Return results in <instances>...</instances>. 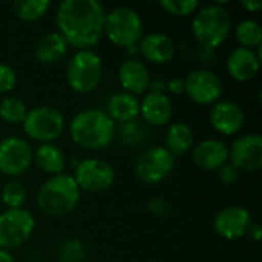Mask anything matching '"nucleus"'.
Listing matches in <instances>:
<instances>
[{
    "label": "nucleus",
    "mask_w": 262,
    "mask_h": 262,
    "mask_svg": "<svg viewBox=\"0 0 262 262\" xmlns=\"http://www.w3.org/2000/svg\"><path fill=\"white\" fill-rule=\"evenodd\" d=\"M26 103L15 95H5L0 98V120L11 126H21L28 114Z\"/></svg>",
    "instance_id": "28"
},
{
    "label": "nucleus",
    "mask_w": 262,
    "mask_h": 262,
    "mask_svg": "<svg viewBox=\"0 0 262 262\" xmlns=\"http://www.w3.org/2000/svg\"><path fill=\"white\" fill-rule=\"evenodd\" d=\"M232 29V15L223 5H204L193 14L192 34L204 51L218 49L229 38Z\"/></svg>",
    "instance_id": "4"
},
{
    "label": "nucleus",
    "mask_w": 262,
    "mask_h": 262,
    "mask_svg": "<svg viewBox=\"0 0 262 262\" xmlns=\"http://www.w3.org/2000/svg\"><path fill=\"white\" fill-rule=\"evenodd\" d=\"M195 134L186 121H173L167 124L164 134V147L175 160L192 152Z\"/></svg>",
    "instance_id": "21"
},
{
    "label": "nucleus",
    "mask_w": 262,
    "mask_h": 262,
    "mask_svg": "<svg viewBox=\"0 0 262 262\" xmlns=\"http://www.w3.org/2000/svg\"><path fill=\"white\" fill-rule=\"evenodd\" d=\"M247 236H250L253 241H259L262 238V227L259 224H252V227H250V230H249V233H247Z\"/></svg>",
    "instance_id": "38"
},
{
    "label": "nucleus",
    "mask_w": 262,
    "mask_h": 262,
    "mask_svg": "<svg viewBox=\"0 0 262 262\" xmlns=\"http://www.w3.org/2000/svg\"><path fill=\"white\" fill-rule=\"evenodd\" d=\"M68 129L74 144L89 152H100L115 140L117 124L103 109L88 107L72 117Z\"/></svg>",
    "instance_id": "2"
},
{
    "label": "nucleus",
    "mask_w": 262,
    "mask_h": 262,
    "mask_svg": "<svg viewBox=\"0 0 262 262\" xmlns=\"http://www.w3.org/2000/svg\"><path fill=\"white\" fill-rule=\"evenodd\" d=\"M118 81L123 92L140 98V95L147 94L152 78L149 68L140 58H126L118 68Z\"/></svg>",
    "instance_id": "20"
},
{
    "label": "nucleus",
    "mask_w": 262,
    "mask_h": 262,
    "mask_svg": "<svg viewBox=\"0 0 262 262\" xmlns=\"http://www.w3.org/2000/svg\"><path fill=\"white\" fill-rule=\"evenodd\" d=\"M229 163L239 172H258L262 167V137L246 134L229 146Z\"/></svg>",
    "instance_id": "14"
},
{
    "label": "nucleus",
    "mask_w": 262,
    "mask_h": 262,
    "mask_svg": "<svg viewBox=\"0 0 262 262\" xmlns=\"http://www.w3.org/2000/svg\"><path fill=\"white\" fill-rule=\"evenodd\" d=\"M253 224L252 213L244 206L230 204L220 209L212 221L215 233L227 241H235L247 236Z\"/></svg>",
    "instance_id": "13"
},
{
    "label": "nucleus",
    "mask_w": 262,
    "mask_h": 262,
    "mask_svg": "<svg viewBox=\"0 0 262 262\" xmlns=\"http://www.w3.org/2000/svg\"><path fill=\"white\" fill-rule=\"evenodd\" d=\"M160 6L172 17H190L200 9L201 3L198 0H163Z\"/></svg>",
    "instance_id": "31"
},
{
    "label": "nucleus",
    "mask_w": 262,
    "mask_h": 262,
    "mask_svg": "<svg viewBox=\"0 0 262 262\" xmlns=\"http://www.w3.org/2000/svg\"><path fill=\"white\" fill-rule=\"evenodd\" d=\"M18 83L17 72L12 66L0 63V95H9Z\"/></svg>",
    "instance_id": "32"
},
{
    "label": "nucleus",
    "mask_w": 262,
    "mask_h": 262,
    "mask_svg": "<svg viewBox=\"0 0 262 262\" xmlns=\"http://www.w3.org/2000/svg\"><path fill=\"white\" fill-rule=\"evenodd\" d=\"M68 52H69V45L57 31L46 32L37 41L35 49H34L35 60L45 66H51V64H57L63 61Z\"/></svg>",
    "instance_id": "23"
},
{
    "label": "nucleus",
    "mask_w": 262,
    "mask_h": 262,
    "mask_svg": "<svg viewBox=\"0 0 262 262\" xmlns=\"http://www.w3.org/2000/svg\"><path fill=\"white\" fill-rule=\"evenodd\" d=\"M173 103L167 94L147 92L140 100V120L149 127H164L172 121Z\"/></svg>",
    "instance_id": "17"
},
{
    "label": "nucleus",
    "mask_w": 262,
    "mask_h": 262,
    "mask_svg": "<svg viewBox=\"0 0 262 262\" xmlns=\"http://www.w3.org/2000/svg\"><path fill=\"white\" fill-rule=\"evenodd\" d=\"M226 69L229 77L238 83H247L256 78L261 69V51L239 46L232 49L226 58Z\"/></svg>",
    "instance_id": "16"
},
{
    "label": "nucleus",
    "mask_w": 262,
    "mask_h": 262,
    "mask_svg": "<svg viewBox=\"0 0 262 262\" xmlns=\"http://www.w3.org/2000/svg\"><path fill=\"white\" fill-rule=\"evenodd\" d=\"M175 163L177 160L164 146H154L138 155L134 164V175L140 183L155 186L170 177L175 169Z\"/></svg>",
    "instance_id": "10"
},
{
    "label": "nucleus",
    "mask_w": 262,
    "mask_h": 262,
    "mask_svg": "<svg viewBox=\"0 0 262 262\" xmlns=\"http://www.w3.org/2000/svg\"><path fill=\"white\" fill-rule=\"evenodd\" d=\"M66 129V120L61 111L49 104L31 107L21 123L23 134L40 144L57 141Z\"/></svg>",
    "instance_id": "7"
},
{
    "label": "nucleus",
    "mask_w": 262,
    "mask_h": 262,
    "mask_svg": "<svg viewBox=\"0 0 262 262\" xmlns=\"http://www.w3.org/2000/svg\"><path fill=\"white\" fill-rule=\"evenodd\" d=\"M147 92H155V94H166V81L164 80H152L149 84Z\"/></svg>",
    "instance_id": "37"
},
{
    "label": "nucleus",
    "mask_w": 262,
    "mask_h": 262,
    "mask_svg": "<svg viewBox=\"0 0 262 262\" xmlns=\"http://www.w3.org/2000/svg\"><path fill=\"white\" fill-rule=\"evenodd\" d=\"M52 3L49 0H15L12 3V12L14 15L26 23H34L43 18Z\"/></svg>",
    "instance_id": "27"
},
{
    "label": "nucleus",
    "mask_w": 262,
    "mask_h": 262,
    "mask_svg": "<svg viewBox=\"0 0 262 262\" xmlns=\"http://www.w3.org/2000/svg\"><path fill=\"white\" fill-rule=\"evenodd\" d=\"M84 258L86 247L77 238H68L58 247V262H83Z\"/></svg>",
    "instance_id": "30"
},
{
    "label": "nucleus",
    "mask_w": 262,
    "mask_h": 262,
    "mask_svg": "<svg viewBox=\"0 0 262 262\" xmlns=\"http://www.w3.org/2000/svg\"><path fill=\"white\" fill-rule=\"evenodd\" d=\"M81 200V190L71 173L48 177L37 190L35 203L40 212L52 218L72 213Z\"/></svg>",
    "instance_id": "3"
},
{
    "label": "nucleus",
    "mask_w": 262,
    "mask_h": 262,
    "mask_svg": "<svg viewBox=\"0 0 262 262\" xmlns=\"http://www.w3.org/2000/svg\"><path fill=\"white\" fill-rule=\"evenodd\" d=\"M209 121L213 130L224 137H233L239 134L246 123V114L243 107L232 100H220L210 107Z\"/></svg>",
    "instance_id": "15"
},
{
    "label": "nucleus",
    "mask_w": 262,
    "mask_h": 262,
    "mask_svg": "<svg viewBox=\"0 0 262 262\" xmlns=\"http://www.w3.org/2000/svg\"><path fill=\"white\" fill-rule=\"evenodd\" d=\"M115 124H123L140 118V98L127 92H115L109 97L106 111Z\"/></svg>",
    "instance_id": "24"
},
{
    "label": "nucleus",
    "mask_w": 262,
    "mask_h": 262,
    "mask_svg": "<svg viewBox=\"0 0 262 262\" xmlns=\"http://www.w3.org/2000/svg\"><path fill=\"white\" fill-rule=\"evenodd\" d=\"M144 35V23L134 8L115 6L106 11L104 17V37L121 49L137 46Z\"/></svg>",
    "instance_id": "5"
},
{
    "label": "nucleus",
    "mask_w": 262,
    "mask_h": 262,
    "mask_svg": "<svg viewBox=\"0 0 262 262\" xmlns=\"http://www.w3.org/2000/svg\"><path fill=\"white\" fill-rule=\"evenodd\" d=\"M32 164H35L37 169L48 177H54L64 173L68 167V158L61 147H58L55 143H46L38 144V147H35L32 152Z\"/></svg>",
    "instance_id": "22"
},
{
    "label": "nucleus",
    "mask_w": 262,
    "mask_h": 262,
    "mask_svg": "<svg viewBox=\"0 0 262 262\" xmlns=\"http://www.w3.org/2000/svg\"><path fill=\"white\" fill-rule=\"evenodd\" d=\"M103 80V60L92 49L75 51L66 64V83L77 94L94 92Z\"/></svg>",
    "instance_id": "6"
},
{
    "label": "nucleus",
    "mask_w": 262,
    "mask_h": 262,
    "mask_svg": "<svg viewBox=\"0 0 262 262\" xmlns=\"http://www.w3.org/2000/svg\"><path fill=\"white\" fill-rule=\"evenodd\" d=\"M35 232V218L28 209H6L0 213V249L12 252L23 247Z\"/></svg>",
    "instance_id": "8"
},
{
    "label": "nucleus",
    "mask_w": 262,
    "mask_h": 262,
    "mask_svg": "<svg viewBox=\"0 0 262 262\" xmlns=\"http://www.w3.org/2000/svg\"><path fill=\"white\" fill-rule=\"evenodd\" d=\"M26 198H28V190H26L25 184L18 180L6 181L0 190V201L6 209L25 207Z\"/></svg>",
    "instance_id": "29"
},
{
    "label": "nucleus",
    "mask_w": 262,
    "mask_h": 262,
    "mask_svg": "<svg viewBox=\"0 0 262 262\" xmlns=\"http://www.w3.org/2000/svg\"><path fill=\"white\" fill-rule=\"evenodd\" d=\"M147 210H149V213H152L155 216H167L170 212V206L164 198L157 196L147 203Z\"/></svg>",
    "instance_id": "34"
},
{
    "label": "nucleus",
    "mask_w": 262,
    "mask_h": 262,
    "mask_svg": "<svg viewBox=\"0 0 262 262\" xmlns=\"http://www.w3.org/2000/svg\"><path fill=\"white\" fill-rule=\"evenodd\" d=\"M72 178L81 192L101 193L109 190L117 180L114 166L103 158H84L74 167Z\"/></svg>",
    "instance_id": "9"
},
{
    "label": "nucleus",
    "mask_w": 262,
    "mask_h": 262,
    "mask_svg": "<svg viewBox=\"0 0 262 262\" xmlns=\"http://www.w3.org/2000/svg\"><path fill=\"white\" fill-rule=\"evenodd\" d=\"M192 160L198 169L216 172L220 167L229 163V146L223 140L206 138L193 146Z\"/></svg>",
    "instance_id": "18"
},
{
    "label": "nucleus",
    "mask_w": 262,
    "mask_h": 262,
    "mask_svg": "<svg viewBox=\"0 0 262 262\" xmlns=\"http://www.w3.org/2000/svg\"><path fill=\"white\" fill-rule=\"evenodd\" d=\"M184 94L195 104L212 107L215 103L223 100L224 84L216 72L206 68H198L186 75Z\"/></svg>",
    "instance_id": "11"
},
{
    "label": "nucleus",
    "mask_w": 262,
    "mask_h": 262,
    "mask_svg": "<svg viewBox=\"0 0 262 262\" xmlns=\"http://www.w3.org/2000/svg\"><path fill=\"white\" fill-rule=\"evenodd\" d=\"M218 180L221 184L224 186H233L238 183V180L241 178V172L230 163H226L223 167H220L218 170Z\"/></svg>",
    "instance_id": "33"
},
{
    "label": "nucleus",
    "mask_w": 262,
    "mask_h": 262,
    "mask_svg": "<svg viewBox=\"0 0 262 262\" xmlns=\"http://www.w3.org/2000/svg\"><path fill=\"white\" fill-rule=\"evenodd\" d=\"M115 137L120 140V143L124 147L135 149L138 146H143L149 137V126H146L140 118L118 124L115 129Z\"/></svg>",
    "instance_id": "26"
},
{
    "label": "nucleus",
    "mask_w": 262,
    "mask_h": 262,
    "mask_svg": "<svg viewBox=\"0 0 262 262\" xmlns=\"http://www.w3.org/2000/svg\"><path fill=\"white\" fill-rule=\"evenodd\" d=\"M140 55L152 64H167L177 55V46L172 37L164 32L144 34L138 43Z\"/></svg>",
    "instance_id": "19"
},
{
    "label": "nucleus",
    "mask_w": 262,
    "mask_h": 262,
    "mask_svg": "<svg viewBox=\"0 0 262 262\" xmlns=\"http://www.w3.org/2000/svg\"><path fill=\"white\" fill-rule=\"evenodd\" d=\"M106 9L97 0H64L55 9L57 32L69 48L92 49L104 37Z\"/></svg>",
    "instance_id": "1"
},
{
    "label": "nucleus",
    "mask_w": 262,
    "mask_h": 262,
    "mask_svg": "<svg viewBox=\"0 0 262 262\" xmlns=\"http://www.w3.org/2000/svg\"><path fill=\"white\" fill-rule=\"evenodd\" d=\"M172 95H183L184 94V78L181 77H172L169 81H166V94Z\"/></svg>",
    "instance_id": "35"
},
{
    "label": "nucleus",
    "mask_w": 262,
    "mask_h": 262,
    "mask_svg": "<svg viewBox=\"0 0 262 262\" xmlns=\"http://www.w3.org/2000/svg\"><path fill=\"white\" fill-rule=\"evenodd\" d=\"M0 262H17V261H15V258H14V255H12L11 252L0 249Z\"/></svg>",
    "instance_id": "39"
},
{
    "label": "nucleus",
    "mask_w": 262,
    "mask_h": 262,
    "mask_svg": "<svg viewBox=\"0 0 262 262\" xmlns=\"http://www.w3.org/2000/svg\"><path fill=\"white\" fill-rule=\"evenodd\" d=\"M239 48L258 51L262 45V26L255 18H244L232 29Z\"/></svg>",
    "instance_id": "25"
},
{
    "label": "nucleus",
    "mask_w": 262,
    "mask_h": 262,
    "mask_svg": "<svg viewBox=\"0 0 262 262\" xmlns=\"http://www.w3.org/2000/svg\"><path fill=\"white\" fill-rule=\"evenodd\" d=\"M241 6L247 11V12H258L262 9L261 0H243Z\"/></svg>",
    "instance_id": "36"
},
{
    "label": "nucleus",
    "mask_w": 262,
    "mask_h": 262,
    "mask_svg": "<svg viewBox=\"0 0 262 262\" xmlns=\"http://www.w3.org/2000/svg\"><path fill=\"white\" fill-rule=\"evenodd\" d=\"M32 146L23 137L11 135L0 140V173L17 180L32 166Z\"/></svg>",
    "instance_id": "12"
}]
</instances>
